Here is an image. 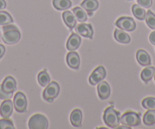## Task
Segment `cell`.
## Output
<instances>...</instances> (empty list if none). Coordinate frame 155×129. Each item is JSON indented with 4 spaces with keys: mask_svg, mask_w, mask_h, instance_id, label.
I'll list each match as a JSON object with an SVG mask.
<instances>
[{
    "mask_svg": "<svg viewBox=\"0 0 155 129\" xmlns=\"http://www.w3.org/2000/svg\"><path fill=\"white\" fill-rule=\"evenodd\" d=\"M137 2L138 5L145 8H150L152 5V0H137Z\"/></svg>",
    "mask_w": 155,
    "mask_h": 129,
    "instance_id": "4dcf8cb0",
    "label": "cell"
},
{
    "mask_svg": "<svg viewBox=\"0 0 155 129\" xmlns=\"http://www.w3.org/2000/svg\"><path fill=\"white\" fill-rule=\"evenodd\" d=\"M37 80H38L39 84H41L42 87H47L50 83V77L48 75V73L46 72V70L39 73Z\"/></svg>",
    "mask_w": 155,
    "mask_h": 129,
    "instance_id": "d4e9b609",
    "label": "cell"
},
{
    "mask_svg": "<svg viewBox=\"0 0 155 129\" xmlns=\"http://www.w3.org/2000/svg\"><path fill=\"white\" fill-rule=\"evenodd\" d=\"M81 8L88 12H92L97 9L99 6L97 0H84L81 3Z\"/></svg>",
    "mask_w": 155,
    "mask_h": 129,
    "instance_id": "ac0fdd59",
    "label": "cell"
},
{
    "mask_svg": "<svg viewBox=\"0 0 155 129\" xmlns=\"http://www.w3.org/2000/svg\"><path fill=\"white\" fill-rule=\"evenodd\" d=\"M114 37L116 41L122 43V44H129L131 40L129 34L125 33L124 31L120 29H116L114 32Z\"/></svg>",
    "mask_w": 155,
    "mask_h": 129,
    "instance_id": "d6986e66",
    "label": "cell"
},
{
    "mask_svg": "<svg viewBox=\"0 0 155 129\" xmlns=\"http://www.w3.org/2000/svg\"><path fill=\"white\" fill-rule=\"evenodd\" d=\"M107 72L103 66H98L96 69L94 70L91 76L89 77V82L92 85H96L105 78Z\"/></svg>",
    "mask_w": 155,
    "mask_h": 129,
    "instance_id": "ba28073f",
    "label": "cell"
},
{
    "mask_svg": "<svg viewBox=\"0 0 155 129\" xmlns=\"http://www.w3.org/2000/svg\"><path fill=\"white\" fill-rule=\"evenodd\" d=\"M15 127L11 120L4 118L0 120V129H14Z\"/></svg>",
    "mask_w": 155,
    "mask_h": 129,
    "instance_id": "f1b7e54d",
    "label": "cell"
},
{
    "mask_svg": "<svg viewBox=\"0 0 155 129\" xmlns=\"http://www.w3.org/2000/svg\"><path fill=\"white\" fill-rule=\"evenodd\" d=\"M48 120L41 114H35L31 117L28 121L30 129H47L48 128Z\"/></svg>",
    "mask_w": 155,
    "mask_h": 129,
    "instance_id": "3957f363",
    "label": "cell"
},
{
    "mask_svg": "<svg viewBox=\"0 0 155 129\" xmlns=\"http://www.w3.org/2000/svg\"><path fill=\"white\" fill-rule=\"evenodd\" d=\"M81 39L78 34H71V36L68 38L66 44V47L69 51H74L79 47L81 44Z\"/></svg>",
    "mask_w": 155,
    "mask_h": 129,
    "instance_id": "5bb4252c",
    "label": "cell"
},
{
    "mask_svg": "<svg viewBox=\"0 0 155 129\" xmlns=\"http://www.w3.org/2000/svg\"><path fill=\"white\" fill-rule=\"evenodd\" d=\"M154 79H155V75H154Z\"/></svg>",
    "mask_w": 155,
    "mask_h": 129,
    "instance_id": "e575fe53",
    "label": "cell"
},
{
    "mask_svg": "<svg viewBox=\"0 0 155 129\" xmlns=\"http://www.w3.org/2000/svg\"><path fill=\"white\" fill-rule=\"evenodd\" d=\"M66 62L67 65L69 66L71 69H78L80 66V58L78 54L75 52L71 51V53H68L66 56Z\"/></svg>",
    "mask_w": 155,
    "mask_h": 129,
    "instance_id": "8fae6325",
    "label": "cell"
},
{
    "mask_svg": "<svg viewBox=\"0 0 155 129\" xmlns=\"http://www.w3.org/2000/svg\"><path fill=\"white\" fill-rule=\"evenodd\" d=\"M149 40L153 45H155V31L152 32L149 36Z\"/></svg>",
    "mask_w": 155,
    "mask_h": 129,
    "instance_id": "1f68e13d",
    "label": "cell"
},
{
    "mask_svg": "<svg viewBox=\"0 0 155 129\" xmlns=\"http://www.w3.org/2000/svg\"><path fill=\"white\" fill-rule=\"evenodd\" d=\"M120 122L123 125H127L129 127L138 126L141 124L140 115L134 112H126L122 115L121 118H120Z\"/></svg>",
    "mask_w": 155,
    "mask_h": 129,
    "instance_id": "5b68a950",
    "label": "cell"
},
{
    "mask_svg": "<svg viewBox=\"0 0 155 129\" xmlns=\"http://www.w3.org/2000/svg\"><path fill=\"white\" fill-rule=\"evenodd\" d=\"M13 112V103L12 100H5L0 106V115L2 118H8Z\"/></svg>",
    "mask_w": 155,
    "mask_h": 129,
    "instance_id": "30bf717a",
    "label": "cell"
},
{
    "mask_svg": "<svg viewBox=\"0 0 155 129\" xmlns=\"http://www.w3.org/2000/svg\"><path fill=\"white\" fill-rule=\"evenodd\" d=\"M116 26L123 31H133L136 27V24L132 18L121 17L116 21Z\"/></svg>",
    "mask_w": 155,
    "mask_h": 129,
    "instance_id": "52a82bcc",
    "label": "cell"
},
{
    "mask_svg": "<svg viewBox=\"0 0 155 129\" xmlns=\"http://www.w3.org/2000/svg\"><path fill=\"white\" fill-rule=\"evenodd\" d=\"M142 106L147 109H155V98L147 97L143 100Z\"/></svg>",
    "mask_w": 155,
    "mask_h": 129,
    "instance_id": "83f0119b",
    "label": "cell"
},
{
    "mask_svg": "<svg viewBox=\"0 0 155 129\" xmlns=\"http://www.w3.org/2000/svg\"><path fill=\"white\" fill-rule=\"evenodd\" d=\"M2 87L6 93H14L17 89V84L15 78L12 76L6 77L2 82Z\"/></svg>",
    "mask_w": 155,
    "mask_h": 129,
    "instance_id": "4fadbf2b",
    "label": "cell"
},
{
    "mask_svg": "<svg viewBox=\"0 0 155 129\" xmlns=\"http://www.w3.org/2000/svg\"><path fill=\"white\" fill-rule=\"evenodd\" d=\"M12 97V93H6L2 89V85H0V99L2 100H9Z\"/></svg>",
    "mask_w": 155,
    "mask_h": 129,
    "instance_id": "f546056e",
    "label": "cell"
},
{
    "mask_svg": "<svg viewBox=\"0 0 155 129\" xmlns=\"http://www.w3.org/2000/svg\"><path fill=\"white\" fill-rule=\"evenodd\" d=\"M70 121L74 127H80L82 121V112L80 109H74L70 115Z\"/></svg>",
    "mask_w": 155,
    "mask_h": 129,
    "instance_id": "2e32d148",
    "label": "cell"
},
{
    "mask_svg": "<svg viewBox=\"0 0 155 129\" xmlns=\"http://www.w3.org/2000/svg\"><path fill=\"white\" fill-rule=\"evenodd\" d=\"M155 75V69L154 67H147L146 69H144V70L141 72V78L142 79L143 81H144V83H147L149 81L152 79L153 76Z\"/></svg>",
    "mask_w": 155,
    "mask_h": 129,
    "instance_id": "44dd1931",
    "label": "cell"
},
{
    "mask_svg": "<svg viewBox=\"0 0 155 129\" xmlns=\"http://www.w3.org/2000/svg\"><path fill=\"white\" fill-rule=\"evenodd\" d=\"M6 7V2L5 0H0V10H2Z\"/></svg>",
    "mask_w": 155,
    "mask_h": 129,
    "instance_id": "836d02e7",
    "label": "cell"
},
{
    "mask_svg": "<svg viewBox=\"0 0 155 129\" xmlns=\"http://www.w3.org/2000/svg\"><path fill=\"white\" fill-rule=\"evenodd\" d=\"M132 11L134 16L138 20H144L145 18L146 11L141 5L135 4V5H132Z\"/></svg>",
    "mask_w": 155,
    "mask_h": 129,
    "instance_id": "603a6c76",
    "label": "cell"
},
{
    "mask_svg": "<svg viewBox=\"0 0 155 129\" xmlns=\"http://www.w3.org/2000/svg\"><path fill=\"white\" fill-rule=\"evenodd\" d=\"M2 40L6 44H15L20 40L21 33L17 27L14 25H5L2 28Z\"/></svg>",
    "mask_w": 155,
    "mask_h": 129,
    "instance_id": "6da1fadb",
    "label": "cell"
},
{
    "mask_svg": "<svg viewBox=\"0 0 155 129\" xmlns=\"http://www.w3.org/2000/svg\"><path fill=\"white\" fill-rule=\"evenodd\" d=\"M103 119L105 124L111 128H116L120 125V113L115 110L113 106H110L106 109L103 115Z\"/></svg>",
    "mask_w": 155,
    "mask_h": 129,
    "instance_id": "7a4b0ae2",
    "label": "cell"
},
{
    "mask_svg": "<svg viewBox=\"0 0 155 129\" xmlns=\"http://www.w3.org/2000/svg\"><path fill=\"white\" fill-rule=\"evenodd\" d=\"M136 59L138 63L142 66H148L151 63L150 56L147 52L143 50H139L137 51Z\"/></svg>",
    "mask_w": 155,
    "mask_h": 129,
    "instance_id": "9a60e30c",
    "label": "cell"
},
{
    "mask_svg": "<svg viewBox=\"0 0 155 129\" xmlns=\"http://www.w3.org/2000/svg\"><path fill=\"white\" fill-rule=\"evenodd\" d=\"M73 15H74L76 20L79 22H84L87 21V14L85 11L80 7H76L72 10Z\"/></svg>",
    "mask_w": 155,
    "mask_h": 129,
    "instance_id": "cb8c5ba5",
    "label": "cell"
},
{
    "mask_svg": "<svg viewBox=\"0 0 155 129\" xmlns=\"http://www.w3.org/2000/svg\"><path fill=\"white\" fill-rule=\"evenodd\" d=\"M143 121L145 125L150 126L155 124V109H149L144 113Z\"/></svg>",
    "mask_w": 155,
    "mask_h": 129,
    "instance_id": "7402d4cb",
    "label": "cell"
},
{
    "mask_svg": "<svg viewBox=\"0 0 155 129\" xmlns=\"http://www.w3.org/2000/svg\"><path fill=\"white\" fill-rule=\"evenodd\" d=\"M62 18L65 24L70 29H73L76 26V19L74 15L69 11H64L62 14Z\"/></svg>",
    "mask_w": 155,
    "mask_h": 129,
    "instance_id": "e0dca14e",
    "label": "cell"
},
{
    "mask_svg": "<svg viewBox=\"0 0 155 129\" xmlns=\"http://www.w3.org/2000/svg\"><path fill=\"white\" fill-rule=\"evenodd\" d=\"M13 19L9 13L7 11H0V25L5 26V25L9 24L12 23Z\"/></svg>",
    "mask_w": 155,
    "mask_h": 129,
    "instance_id": "484cf974",
    "label": "cell"
},
{
    "mask_svg": "<svg viewBox=\"0 0 155 129\" xmlns=\"http://www.w3.org/2000/svg\"><path fill=\"white\" fill-rule=\"evenodd\" d=\"M74 31H75V32L78 34L84 37L90 38V39L93 38V28H92L91 25L89 24H78L77 26H75Z\"/></svg>",
    "mask_w": 155,
    "mask_h": 129,
    "instance_id": "9c48e42d",
    "label": "cell"
},
{
    "mask_svg": "<svg viewBox=\"0 0 155 129\" xmlns=\"http://www.w3.org/2000/svg\"><path fill=\"white\" fill-rule=\"evenodd\" d=\"M146 23L150 29L155 30V15L151 11H147L145 16Z\"/></svg>",
    "mask_w": 155,
    "mask_h": 129,
    "instance_id": "4316f807",
    "label": "cell"
},
{
    "mask_svg": "<svg viewBox=\"0 0 155 129\" xmlns=\"http://www.w3.org/2000/svg\"><path fill=\"white\" fill-rule=\"evenodd\" d=\"M5 53V48L3 45L0 44V59L4 56Z\"/></svg>",
    "mask_w": 155,
    "mask_h": 129,
    "instance_id": "d6a6232c",
    "label": "cell"
},
{
    "mask_svg": "<svg viewBox=\"0 0 155 129\" xmlns=\"http://www.w3.org/2000/svg\"><path fill=\"white\" fill-rule=\"evenodd\" d=\"M97 93L101 100L108 98L110 95V87L108 83L106 81H101L97 86Z\"/></svg>",
    "mask_w": 155,
    "mask_h": 129,
    "instance_id": "7c38bea8",
    "label": "cell"
},
{
    "mask_svg": "<svg viewBox=\"0 0 155 129\" xmlns=\"http://www.w3.org/2000/svg\"><path fill=\"white\" fill-rule=\"evenodd\" d=\"M14 107L18 112H25L27 109V99L25 95L21 92H18L14 96V101H13Z\"/></svg>",
    "mask_w": 155,
    "mask_h": 129,
    "instance_id": "8992f818",
    "label": "cell"
},
{
    "mask_svg": "<svg viewBox=\"0 0 155 129\" xmlns=\"http://www.w3.org/2000/svg\"><path fill=\"white\" fill-rule=\"evenodd\" d=\"M59 91H60V87L58 83H56V81H53L50 83L44 90V93H43L44 99L49 103H52L53 100L58 96Z\"/></svg>",
    "mask_w": 155,
    "mask_h": 129,
    "instance_id": "277c9868",
    "label": "cell"
},
{
    "mask_svg": "<svg viewBox=\"0 0 155 129\" xmlns=\"http://www.w3.org/2000/svg\"><path fill=\"white\" fill-rule=\"evenodd\" d=\"M53 5L56 9L63 11L68 9L71 6V2L70 0H53Z\"/></svg>",
    "mask_w": 155,
    "mask_h": 129,
    "instance_id": "ffe728a7",
    "label": "cell"
}]
</instances>
